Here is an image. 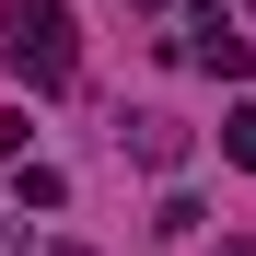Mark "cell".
<instances>
[{
    "label": "cell",
    "mask_w": 256,
    "mask_h": 256,
    "mask_svg": "<svg viewBox=\"0 0 256 256\" xmlns=\"http://www.w3.org/2000/svg\"><path fill=\"white\" fill-rule=\"evenodd\" d=\"M12 70H24V94H70V70H82L70 0H12Z\"/></svg>",
    "instance_id": "cell-1"
},
{
    "label": "cell",
    "mask_w": 256,
    "mask_h": 256,
    "mask_svg": "<svg viewBox=\"0 0 256 256\" xmlns=\"http://www.w3.org/2000/svg\"><path fill=\"white\" fill-rule=\"evenodd\" d=\"M222 256H256V244H222Z\"/></svg>",
    "instance_id": "cell-5"
},
{
    "label": "cell",
    "mask_w": 256,
    "mask_h": 256,
    "mask_svg": "<svg viewBox=\"0 0 256 256\" xmlns=\"http://www.w3.org/2000/svg\"><path fill=\"white\" fill-rule=\"evenodd\" d=\"M128 152H140L152 175H175V163H186V128L175 116H128Z\"/></svg>",
    "instance_id": "cell-2"
},
{
    "label": "cell",
    "mask_w": 256,
    "mask_h": 256,
    "mask_svg": "<svg viewBox=\"0 0 256 256\" xmlns=\"http://www.w3.org/2000/svg\"><path fill=\"white\" fill-rule=\"evenodd\" d=\"M12 198H24V210H58L70 175H58V163H12Z\"/></svg>",
    "instance_id": "cell-3"
},
{
    "label": "cell",
    "mask_w": 256,
    "mask_h": 256,
    "mask_svg": "<svg viewBox=\"0 0 256 256\" xmlns=\"http://www.w3.org/2000/svg\"><path fill=\"white\" fill-rule=\"evenodd\" d=\"M47 256H82V244H47Z\"/></svg>",
    "instance_id": "cell-6"
},
{
    "label": "cell",
    "mask_w": 256,
    "mask_h": 256,
    "mask_svg": "<svg viewBox=\"0 0 256 256\" xmlns=\"http://www.w3.org/2000/svg\"><path fill=\"white\" fill-rule=\"evenodd\" d=\"M222 152H233V163H256V105H233V116H222Z\"/></svg>",
    "instance_id": "cell-4"
}]
</instances>
